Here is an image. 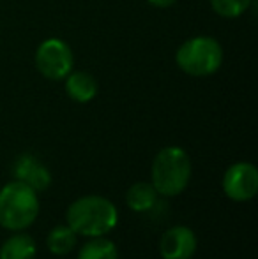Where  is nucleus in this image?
<instances>
[{"label":"nucleus","mask_w":258,"mask_h":259,"mask_svg":"<svg viewBox=\"0 0 258 259\" xmlns=\"http://www.w3.org/2000/svg\"><path fill=\"white\" fill-rule=\"evenodd\" d=\"M65 219L76 235L96 238L108 235L117 226L119 211L117 206L103 196H83L69 205Z\"/></svg>","instance_id":"1"},{"label":"nucleus","mask_w":258,"mask_h":259,"mask_svg":"<svg viewBox=\"0 0 258 259\" xmlns=\"http://www.w3.org/2000/svg\"><path fill=\"white\" fill-rule=\"evenodd\" d=\"M78 259H119V250L112 240L96 236L80 249Z\"/></svg>","instance_id":"13"},{"label":"nucleus","mask_w":258,"mask_h":259,"mask_svg":"<svg viewBox=\"0 0 258 259\" xmlns=\"http://www.w3.org/2000/svg\"><path fill=\"white\" fill-rule=\"evenodd\" d=\"M14 177L16 180L30 185L35 192L45 191L52 184V175L46 169V166L38 157L30 154L18 157L16 164H14Z\"/></svg>","instance_id":"8"},{"label":"nucleus","mask_w":258,"mask_h":259,"mask_svg":"<svg viewBox=\"0 0 258 259\" xmlns=\"http://www.w3.org/2000/svg\"><path fill=\"white\" fill-rule=\"evenodd\" d=\"M65 94L75 103H90L97 96V81L92 74L85 71H71L65 76Z\"/></svg>","instance_id":"9"},{"label":"nucleus","mask_w":258,"mask_h":259,"mask_svg":"<svg viewBox=\"0 0 258 259\" xmlns=\"http://www.w3.org/2000/svg\"><path fill=\"white\" fill-rule=\"evenodd\" d=\"M198 240L188 226H173L163 233L159 240V254L163 259H191L196 252Z\"/></svg>","instance_id":"7"},{"label":"nucleus","mask_w":258,"mask_h":259,"mask_svg":"<svg viewBox=\"0 0 258 259\" xmlns=\"http://www.w3.org/2000/svg\"><path fill=\"white\" fill-rule=\"evenodd\" d=\"M152 182L159 196L173 198L188 187L191 178V159L180 147H165L152 160Z\"/></svg>","instance_id":"2"},{"label":"nucleus","mask_w":258,"mask_h":259,"mask_svg":"<svg viewBox=\"0 0 258 259\" xmlns=\"http://www.w3.org/2000/svg\"><path fill=\"white\" fill-rule=\"evenodd\" d=\"M38 247L30 235L16 233L0 247V259H35Z\"/></svg>","instance_id":"10"},{"label":"nucleus","mask_w":258,"mask_h":259,"mask_svg":"<svg viewBox=\"0 0 258 259\" xmlns=\"http://www.w3.org/2000/svg\"><path fill=\"white\" fill-rule=\"evenodd\" d=\"M253 0H210V7L221 18H239L249 9Z\"/></svg>","instance_id":"14"},{"label":"nucleus","mask_w":258,"mask_h":259,"mask_svg":"<svg viewBox=\"0 0 258 259\" xmlns=\"http://www.w3.org/2000/svg\"><path fill=\"white\" fill-rule=\"evenodd\" d=\"M39 215L38 192L20 180L0 189V226L9 231H21L34 224Z\"/></svg>","instance_id":"3"},{"label":"nucleus","mask_w":258,"mask_h":259,"mask_svg":"<svg viewBox=\"0 0 258 259\" xmlns=\"http://www.w3.org/2000/svg\"><path fill=\"white\" fill-rule=\"evenodd\" d=\"M223 191L234 201H249L258 191V169L251 162H235L225 171Z\"/></svg>","instance_id":"6"},{"label":"nucleus","mask_w":258,"mask_h":259,"mask_svg":"<svg viewBox=\"0 0 258 259\" xmlns=\"http://www.w3.org/2000/svg\"><path fill=\"white\" fill-rule=\"evenodd\" d=\"M159 194L154 185L147 184V182H138L129 187L128 194H126V203L133 211L143 213V211H151L156 206Z\"/></svg>","instance_id":"11"},{"label":"nucleus","mask_w":258,"mask_h":259,"mask_svg":"<svg viewBox=\"0 0 258 259\" xmlns=\"http://www.w3.org/2000/svg\"><path fill=\"white\" fill-rule=\"evenodd\" d=\"M46 245H48L50 252L55 256H65L75 249L76 233L69 226H55L46 238Z\"/></svg>","instance_id":"12"},{"label":"nucleus","mask_w":258,"mask_h":259,"mask_svg":"<svg viewBox=\"0 0 258 259\" xmlns=\"http://www.w3.org/2000/svg\"><path fill=\"white\" fill-rule=\"evenodd\" d=\"M175 62L188 76L207 78L219 71L223 64V48L219 41L210 35H195L179 46Z\"/></svg>","instance_id":"4"},{"label":"nucleus","mask_w":258,"mask_h":259,"mask_svg":"<svg viewBox=\"0 0 258 259\" xmlns=\"http://www.w3.org/2000/svg\"><path fill=\"white\" fill-rule=\"evenodd\" d=\"M151 6L159 7V9H166V7H172L173 4H177V0H147Z\"/></svg>","instance_id":"15"},{"label":"nucleus","mask_w":258,"mask_h":259,"mask_svg":"<svg viewBox=\"0 0 258 259\" xmlns=\"http://www.w3.org/2000/svg\"><path fill=\"white\" fill-rule=\"evenodd\" d=\"M35 67L52 81L64 79L75 67V55L71 46L57 37L43 41L35 50Z\"/></svg>","instance_id":"5"}]
</instances>
